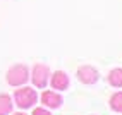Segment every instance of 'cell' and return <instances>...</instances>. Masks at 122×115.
Segmentation results:
<instances>
[{
    "label": "cell",
    "mask_w": 122,
    "mask_h": 115,
    "mask_svg": "<svg viewBox=\"0 0 122 115\" xmlns=\"http://www.w3.org/2000/svg\"><path fill=\"white\" fill-rule=\"evenodd\" d=\"M110 106H112V110L122 113V91L112 95V98H110Z\"/></svg>",
    "instance_id": "9c48e42d"
},
{
    "label": "cell",
    "mask_w": 122,
    "mask_h": 115,
    "mask_svg": "<svg viewBox=\"0 0 122 115\" xmlns=\"http://www.w3.org/2000/svg\"><path fill=\"white\" fill-rule=\"evenodd\" d=\"M108 83L115 88H122V69H113L108 74Z\"/></svg>",
    "instance_id": "ba28073f"
},
{
    "label": "cell",
    "mask_w": 122,
    "mask_h": 115,
    "mask_svg": "<svg viewBox=\"0 0 122 115\" xmlns=\"http://www.w3.org/2000/svg\"><path fill=\"white\" fill-rule=\"evenodd\" d=\"M14 100H15V105L19 108H29L33 106L38 100V95L35 89L31 88H21V89H15L14 93Z\"/></svg>",
    "instance_id": "7a4b0ae2"
},
{
    "label": "cell",
    "mask_w": 122,
    "mask_h": 115,
    "mask_svg": "<svg viewBox=\"0 0 122 115\" xmlns=\"http://www.w3.org/2000/svg\"><path fill=\"white\" fill-rule=\"evenodd\" d=\"M41 103L45 106H50V108H59L62 105V96L53 91H45L41 95Z\"/></svg>",
    "instance_id": "5b68a950"
},
{
    "label": "cell",
    "mask_w": 122,
    "mask_h": 115,
    "mask_svg": "<svg viewBox=\"0 0 122 115\" xmlns=\"http://www.w3.org/2000/svg\"><path fill=\"white\" fill-rule=\"evenodd\" d=\"M52 86L55 89H60V91L67 89L69 88V77H67V74L62 72V70H57L52 76Z\"/></svg>",
    "instance_id": "8992f818"
},
{
    "label": "cell",
    "mask_w": 122,
    "mask_h": 115,
    "mask_svg": "<svg viewBox=\"0 0 122 115\" xmlns=\"http://www.w3.org/2000/svg\"><path fill=\"white\" fill-rule=\"evenodd\" d=\"M77 79L84 84H95L98 81V70L91 65H83L77 69Z\"/></svg>",
    "instance_id": "277c9868"
},
{
    "label": "cell",
    "mask_w": 122,
    "mask_h": 115,
    "mask_svg": "<svg viewBox=\"0 0 122 115\" xmlns=\"http://www.w3.org/2000/svg\"><path fill=\"white\" fill-rule=\"evenodd\" d=\"M12 112V98L9 95H0V115H9Z\"/></svg>",
    "instance_id": "52a82bcc"
},
{
    "label": "cell",
    "mask_w": 122,
    "mask_h": 115,
    "mask_svg": "<svg viewBox=\"0 0 122 115\" xmlns=\"http://www.w3.org/2000/svg\"><path fill=\"white\" fill-rule=\"evenodd\" d=\"M31 79H33V84L36 88H45L48 79H50V69H48L45 64H36L33 67Z\"/></svg>",
    "instance_id": "3957f363"
},
{
    "label": "cell",
    "mask_w": 122,
    "mask_h": 115,
    "mask_svg": "<svg viewBox=\"0 0 122 115\" xmlns=\"http://www.w3.org/2000/svg\"><path fill=\"white\" fill-rule=\"evenodd\" d=\"M14 115H24V113H14Z\"/></svg>",
    "instance_id": "8fae6325"
},
{
    "label": "cell",
    "mask_w": 122,
    "mask_h": 115,
    "mask_svg": "<svg viewBox=\"0 0 122 115\" xmlns=\"http://www.w3.org/2000/svg\"><path fill=\"white\" fill-rule=\"evenodd\" d=\"M5 79L10 86H22L26 81L29 79V70L24 64H15L7 70Z\"/></svg>",
    "instance_id": "6da1fadb"
},
{
    "label": "cell",
    "mask_w": 122,
    "mask_h": 115,
    "mask_svg": "<svg viewBox=\"0 0 122 115\" xmlns=\"http://www.w3.org/2000/svg\"><path fill=\"white\" fill-rule=\"evenodd\" d=\"M33 115H50V112L45 110V108H35L33 110Z\"/></svg>",
    "instance_id": "30bf717a"
}]
</instances>
